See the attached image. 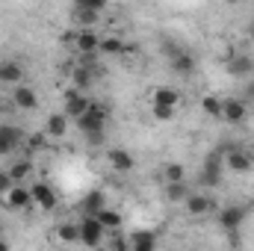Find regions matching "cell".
Wrapping results in <instances>:
<instances>
[{
  "label": "cell",
  "instance_id": "6da1fadb",
  "mask_svg": "<svg viewBox=\"0 0 254 251\" xmlns=\"http://www.w3.org/2000/svg\"><path fill=\"white\" fill-rule=\"evenodd\" d=\"M107 107H101V104H92L89 107V113L83 116V119H77V127H80V133L92 142V145H101V139L107 136Z\"/></svg>",
  "mask_w": 254,
  "mask_h": 251
},
{
  "label": "cell",
  "instance_id": "7a4b0ae2",
  "mask_svg": "<svg viewBox=\"0 0 254 251\" xmlns=\"http://www.w3.org/2000/svg\"><path fill=\"white\" fill-rule=\"evenodd\" d=\"M222 169H225L222 151L207 154V160H204V166H201V175H198V187H219V184H222Z\"/></svg>",
  "mask_w": 254,
  "mask_h": 251
},
{
  "label": "cell",
  "instance_id": "3957f363",
  "mask_svg": "<svg viewBox=\"0 0 254 251\" xmlns=\"http://www.w3.org/2000/svg\"><path fill=\"white\" fill-rule=\"evenodd\" d=\"M77 231H80V243L89 246V249H98L107 240V231H104V225L95 216H83V222L77 225Z\"/></svg>",
  "mask_w": 254,
  "mask_h": 251
},
{
  "label": "cell",
  "instance_id": "277c9868",
  "mask_svg": "<svg viewBox=\"0 0 254 251\" xmlns=\"http://www.w3.org/2000/svg\"><path fill=\"white\" fill-rule=\"evenodd\" d=\"M0 204H3L6 210H27V207H33L30 187H24V184H15L9 192H3V195H0Z\"/></svg>",
  "mask_w": 254,
  "mask_h": 251
},
{
  "label": "cell",
  "instance_id": "5b68a950",
  "mask_svg": "<svg viewBox=\"0 0 254 251\" xmlns=\"http://www.w3.org/2000/svg\"><path fill=\"white\" fill-rule=\"evenodd\" d=\"M30 195H33V204L39 207V210H45V213H51V210H57V189L51 187V184H45V181H36L33 187H30Z\"/></svg>",
  "mask_w": 254,
  "mask_h": 251
},
{
  "label": "cell",
  "instance_id": "8992f818",
  "mask_svg": "<svg viewBox=\"0 0 254 251\" xmlns=\"http://www.w3.org/2000/svg\"><path fill=\"white\" fill-rule=\"evenodd\" d=\"M89 107H92V101H89V95H83V92H77V89H68L65 92V119H83L86 113H89Z\"/></svg>",
  "mask_w": 254,
  "mask_h": 251
},
{
  "label": "cell",
  "instance_id": "52a82bcc",
  "mask_svg": "<svg viewBox=\"0 0 254 251\" xmlns=\"http://www.w3.org/2000/svg\"><path fill=\"white\" fill-rule=\"evenodd\" d=\"M249 119V104L240 98H225L222 101V122L228 125H243Z\"/></svg>",
  "mask_w": 254,
  "mask_h": 251
},
{
  "label": "cell",
  "instance_id": "ba28073f",
  "mask_svg": "<svg viewBox=\"0 0 254 251\" xmlns=\"http://www.w3.org/2000/svg\"><path fill=\"white\" fill-rule=\"evenodd\" d=\"M252 166H254L252 154H246V151H240V148H228V151H225V169L243 175V172H252Z\"/></svg>",
  "mask_w": 254,
  "mask_h": 251
},
{
  "label": "cell",
  "instance_id": "9c48e42d",
  "mask_svg": "<svg viewBox=\"0 0 254 251\" xmlns=\"http://www.w3.org/2000/svg\"><path fill=\"white\" fill-rule=\"evenodd\" d=\"M21 139H24V133L18 127L0 125V157H9L12 151H18L21 148Z\"/></svg>",
  "mask_w": 254,
  "mask_h": 251
},
{
  "label": "cell",
  "instance_id": "30bf717a",
  "mask_svg": "<svg viewBox=\"0 0 254 251\" xmlns=\"http://www.w3.org/2000/svg\"><path fill=\"white\" fill-rule=\"evenodd\" d=\"M243 222H246V210H243V207H225V210L219 213V225H222L231 237L240 231Z\"/></svg>",
  "mask_w": 254,
  "mask_h": 251
},
{
  "label": "cell",
  "instance_id": "8fae6325",
  "mask_svg": "<svg viewBox=\"0 0 254 251\" xmlns=\"http://www.w3.org/2000/svg\"><path fill=\"white\" fill-rule=\"evenodd\" d=\"M107 163H110L116 172H133L136 157H133L127 148H110V151H107Z\"/></svg>",
  "mask_w": 254,
  "mask_h": 251
},
{
  "label": "cell",
  "instance_id": "7c38bea8",
  "mask_svg": "<svg viewBox=\"0 0 254 251\" xmlns=\"http://www.w3.org/2000/svg\"><path fill=\"white\" fill-rule=\"evenodd\" d=\"M107 207V195H104V189H92L83 201H80V210H83V216H98L101 210Z\"/></svg>",
  "mask_w": 254,
  "mask_h": 251
},
{
  "label": "cell",
  "instance_id": "4fadbf2b",
  "mask_svg": "<svg viewBox=\"0 0 254 251\" xmlns=\"http://www.w3.org/2000/svg\"><path fill=\"white\" fill-rule=\"evenodd\" d=\"M74 48H77L80 54H95V51L101 48V36L92 33V30H80V33L74 36Z\"/></svg>",
  "mask_w": 254,
  "mask_h": 251
},
{
  "label": "cell",
  "instance_id": "5bb4252c",
  "mask_svg": "<svg viewBox=\"0 0 254 251\" xmlns=\"http://www.w3.org/2000/svg\"><path fill=\"white\" fill-rule=\"evenodd\" d=\"M151 95H154V104L157 107H175L178 110V104H181V92L172 89V86H157Z\"/></svg>",
  "mask_w": 254,
  "mask_h": 251
},
{
  "label": "cell",
  "instance_id": "9a60e30c",
  "mask_svg": "<svg viewBox=\"0 0 254 251\" xmlns=\"http://www.w3.org/2000/svg\"><path fill=\"white\" fill-rule=\"evenodd\" d=\"M12 104H15L18 110H36L39 98H36V92H33L30 86H18V89L12 92Z\"/></svg>",
  "mask_w": 254,
  "mask_h": 251
},
{
  "label": "cell",
  "instance_id": "2e32d148",
  "mask_svg": "<svg viewBox=\"0 0 254 251\" xmlns=\"http://www.w3.org/2000/svg\"><path fill=\"white\" fill-rule=\"evenodd\" d=\"M130 251H157V237L151 231L130 234Z\"/></svg>",
  "mask_w": 254,
  "mask_h": 251
},
{
  "label": "cell",
  "instance_id": "e0dca14e",
  "mask_svg": "<svg viewBox=\"0 0 254 251\" xmlns=\"http://www.w3.org/2000/svg\"><path fill=\"white\" fill-rule=\"evenodd\" d=\"M95 68H89V65H80V68H74V74H71V80H74V89L77 92H89L92 89V83H95V74H92Z\"/></svg>",
  "mask_w": 254,
  "mask_h": 251
},
{
  "label": "cell",
  "instance_id": "ac0fdd59",
  "mask_svg": "<svg viewBox=\"0 0 254 251\" xmlns=\"http://www.w3.org/2000/svg\"><path fill=\"white\" fill-rule=\"evenodd\" d=\"M184 204H187V213H190V216H207V213L213 210L210 198H207V195H201V192H198V195L192 192V195L187 198V201H184Z\"/></svg>",
  "mask_w": 254,
  "mask_h": 251
},
{
  "label": "cell",
  "instance_id": "d6986e66",
  "mask_svg": "<svg viewBox=\"0 0 254 251\" xmlns=\"http://www.w3.org/2000/svg\"><path fill=\"white\" fill-rule=\"evenodd\" d=\"M45 133L54 136V139H63L65 133H68V119H65V113H54V116H48Z\"/></svg>",
  "mask_w": 254,
  "mask_h": 251
},
{
  "label": "cell",
  "instance_id": "ffe728a7",
  "mask_svg": "<svg viewBox=\"0 0 254 251\" xmlns=\"http://www.w3.org/2000/svg\"><path fill=\"white\" fill-rule=\"evenodd\" d=\"M172 71L181 74V77H190L192 71H195V60H192L187 51H178V54L172 57Z\"/></svg>",
  "mask_w": 254,
  "mask_h": 251
},
{
  "label": "cell",
  "instance_id": "44dd1931",
  "mask_svg": "<svg viewBox=\"0 0 254 251\" xmlns=\"http://www.w3.org/2000/svg\"><path fill=\"white\" fill-rule=\"evenodd\" d=\"M125 51H127V45L119 36H104L101 39V48H98V54H104V57H122Z\"/></svg>",
  "mask_w": 254,
  "mask_h": 251
},
{
  "label": "cell",
  "instance_id": "7402d4cb",
  "mask_svg": "<svg viewBox=\"0 0 254 251\" xmlns=\"http://www.w3.org/2000/svg\"><path fill=\"white\" fill-rule=\"evenodd\" d=\"M95 219H98V222L104 225V231H107V234H110V231H119V228H122V213H119V210H113V207H104V210H101V213H98Z\"/></svg>",
  "mask_w": 254,
  "mask_h": 251
},
{
  "label": "cell",
  "instance_id": "603a6c76",
  "mask_svg": "<svg viewBox=\"0 0 254 251\" xmlns=\"http://www.w3.org/2000/svg\"><path fill=\"white\" fill-rule=\"evenodd\" d=\"M21 77H24L21 63H12V60H3L0 63V83H18Z\"/></svg>",
  "mask_w": 254,
  "mask_h": 251
},
{
  "label": "cell",
  "instance_id": "cb8c5ba5",
  "mask_svg": "<svg viewBox=\"0 0 254 251\" xmlns=\"http://www.w3.org/2000/svg\"><path fill=\"white\" fill-rule=\"evenodd\" d=\"M252 71H254L252 57H234V60L228 63V74H234V77H249Z\"/></svg>",
  "mask_w": 254,
  "mask_h": 251
},
{
  "label": "cell",
  "instance_id": "d4e9b609",
  "mask_svg": "<svg viewBox=\"0 0 254 251\" xmlns=\"http://www.w3.org/2000/svg\"><path fill=\"white\" fill-rule=\"evenodd\" d=\"M6 172H9V178H12L15 184H21L24 178H30V175H33V163H30V160H18V163H12Z\"/></svg>",
  "mask_w": 254,
  "mask_h": 251
},
{
  "label": "cell",
  "instance_id": "484cf974",
  "mask_svg": "<svg viewBox=\"0 0 254 251\" xmlns=\"http://www.w3.org/2000/svg\"><path fill=\"white\" fill-rule=\"evenodd\" d=\"M57 240H60V243H80V231H77V225L63 222V225L57 228Z\"/></svg>",
  "mask_w": 254,
  "mask_h": 251
},
{
  "label": "cell",
  "instance_id": "4316f807",
  "mask_svg": "<svg viewBox=\"0 0 254 251\" xmlns=\"http://www.w3.org/2000/svg\"><path fill=\"white\" fill-rule=\"evenodd\" d=\"M201 110H204L210 119H222V101H219L216 95H204V101H201Z\"/></svg>",
  "mask_w": 254,
  "mask_h": 251
},
{
  "label": "cell",
  "instance_id": "83f0119b",
  "mask_svg": "<svg viewBox=\"0 0 254 251\" xmlns=\"http://www.w3.org/2000/svg\"><path fill=\"white\" fill-rule=\"evenodd\" d=\"M190 195L192 192L187 189V184H166V198L175 201V204H178V201H187Z\"/></svg>",
  "mask_w": 254,
  "mask_h": 251
},
{
  "label": "cell",
  "instance_id": "f1b7e54d",
  "mask_svg": "<svg viewBox=\"0 0 254 251\" xmlns=\"http://www.w3.org/2000/svg\"><path fill=\"white\" fill-rule=\"evenodd\" d=\"M184 166L181 163H172V166H166V184H184Z\"/></svg>",
  "mask_w": 254,
  "mask_h": 251
},
{
  "label": "cell",
  "instance_id": "f546056e",
  "mask_svg": "<svg viewBox=\"0 0 254 251\" xmlns=\"http://www.w3.org/2000/svg\"><path fill=\"white\" fill-rule=\"evenodd\" d=\"M48 145V133H30L27 136V151H42Z\"/></svg>",
  "mask_w": 254,
  "mask_h": 251
},
{
  "label": "cell",
  "instance_id": "4dcf8cb0",
  "mask_svg": "<svg viewBox=\"0 0 254 251\" xmlns=\"http://www.w3.org/2000/svg\"><path fill=\"white\" fill-rule=\"evenodd\" d=\"M151 113H154V119H157V122H172L178 110H175V107H157V104H154V107H151Z\"/></svg>",
  "mask_w": 254,
  "mask_h": 251
},
{
  "label": "cell",
  "instance_id": "1f68e13d",
  "mask_svg": "<svg viewBox=\"0 0 254 251\" xmlns=\"http://www.w3.org/2000/svg\"><path fill=\"white\" fill-rule=\"evenodd\" d=\"M77 9H86V12L101 15V12L107 9V3H104V0H80V3H77Z\"/></svg>",
  "mask_w": 254,
  "mask_h": 251
},
{
  "label": "cell",
  "instance_id": "d6a6232c",
  "mask_svg": "<svg viewBox=\"0 0 254 251\" xmlns=\"http://www.w3.org/2000/svg\"><path fill=\"white\" fill-rule=\"evenodd\" d=\"M12 187H15V181L9 178V172H0V195H3V192H9Z\"/></svg>",
  "mask_w": 254,
  "mask_h": 251
},
{
  "label": "cell",
  "instance_id": "836d02e7",
  "mask_svg": "<svg viewBox=\"0 0 254 251\" xmlns=\"http://www.w3.org/2000/svg\"><path fill=\"white\" fill-rule=\"evenodd\" d=\"M113 251H130L125 237H113Z\"/></svg>",
  "mask_w": 254,
  "mask_h": 251
},
{
  "label": "cell",
  "instance_id": "e575fe53",
  "mask_svg": "<svg viewBox=\"0 0 254 251\" xmlns=\"http://www.w3.org/2000/svg\"><path fill=\"white\" fill-rule=\"evenodd\" d=\"M249 101H254V80L246 83V104H249Z\"/></svg>",
  "mask_w": 254,
  "mask_h": 251
},
{
  "label": "cell",
  "instance_id": "d590c367",
  "mask_svg": "<svg viewBox=\"0 0 254 251\" xmlns=\"http://www.w3.org/2000/svg\"><path fill=\"white\" fill-rule=\"evenodd\" d=\"M0 251H9V243L6 240H0Z\"/></svg>",
  "mask_w": 254,
  "mask_h": 251
},
{
  "label": "cell",
  "instance_id": "8d00e7d4",
  "mask_svg": "<svg viewBox=\"0 0 254 251\" xmlns=\"http://www.w3.org/2000/svg\"><path fill=\"white\" fill-rule=\"evenodd\" d=\"M3 113H6V107H3V104H0V119H3Z\"/></svg>",
  "mask_w": 254,
  "mask_h": 251
},
{
  "label": "cell",
  "instance_id": "74e56055",
  "mask_svg": "<svg viewBox=\"0 0 254 251\" xmlns=\"http://www.w3.org/2000/svg\"><path fill=\"white\" fill-rule=\"evenodd\" d=\"M252 39H254V24H252Z\"/></svg>",
  "mask_w": 254,
  "mask_h": 251
}]
</instances>
